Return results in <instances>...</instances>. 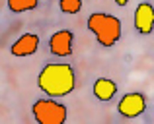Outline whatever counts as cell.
Returning a JSON list of instances; mask_svg holds the SVG:
<instances>
[{
  "mask_svg": "<svg viewBox=\"0 0 154 124\" xmlns=\"http://www.w3.org/2000/svg\"><path fill=\"white\" fill-rule=\"evenodd\" d=\"M146 109V97L139 91H133L127 93L125 97H121V101L117 103V111H119L121 117L125 118H137L144 113Z\"/></svg>",
  "mask_w": 154,
  "mask_h": 124,
  "instance_id": "obj_4",
  "label": "cell"
},
{
  "mask_svg": "<svg viewBox=\"0 0 154 124\" xmlns=\"http://www.w3.org/2000/svg\"><path fill=\"white\" fill-rule=\"evenodd\" d=\"M39 4V0H8V8L14 14H22V12L35 10Z\"/></svg>",
  "mask_w": 154,
  "mask_h": 124,
  "instance_id": "obj_9",
  "label": "cell"
},
{
  "mask_svg": "<svg viewBox=\"0 0 154 124\" xmlns=\"http://www.w3.org/2000/svg\"><path fill=\"white\" fill-rule=\"evenodd\" d=\"M115 4H117V6H127L129 0H115Z\"/></svg>",
  "mask_w": 154,
  "mask_h": 124,
  "instance_id": "obj_11",
  "label": "cell"
},
{
  "mask_svg": "<svg viewBox=\"0 0 154 124\" xmlns=\"http://www.w3.org/2000/svg\"><path fill=\"white\" fill-rule=\"evenodd\" d=\"M135 29L140 35H148L154 31V8L148 2H140L135 10Z\"/></svg>",
  "mask_w": 154,
  "mask_h": 124,
  "instance_id": "obj_7",
  "label": "cell"
},
{
  "mask_svg": "<svg viewBox=\"0 0 154 124\" xmlns=\"http://www.w3.org/2000/svg\"><path fill=\"white\" fill-rule=\"evenodd\" d=\"M37 85L45 95L53 99L66 97L68 93L74 91L76 76L70 64L66 62H51L43 66V70L37 76Z\"/></svg>",
  "mask_w": 154,
  "mask_h": 124,
  "instance_id": "obj_1",
  "label": "cell"
},
{
  "mask_svg": "<svg viewBox=\"0 0 154 124\" xmlns=\"http://www.w3.org/2000/svg\"><path fill=\"white\" fill-rule=\"evenodd\" d=\"M88 29L96 35V41L102 47H113L121 39V22L111 14L96 12L88 18Z\"/></svg>",
  "mask_w": 154,
  "mask_h": 124,
  "instance_id": "obj_2",
  "label": "cell"
},
{
  "mask_svg": "<svg viewBox=\"0 0 154 124\" xmlns=\"http://www.w3.org/2000/svg\"><path fill=\"white\" fill-rule=\"evenodd\" d=\"M59 8L64 14H78L82 10V0H59Z\"/></svg>",
  "mask_w": 154,
  "mask_h": 124,
  "instance_id": "obj_10",
  "label": "cell"
},
{
  "mask_svg": "<svg viewBox=\"0 0 154 124\" xmlns=\"http://www.w3.org/2000/svg\"><path fill=\"white\" fill-rule=\"evenodd\" d=\"M117 93V83L109 78H98L94 82V95L100 101H111Z\"/></svg>",
  "mask_w": 154,
  "mask_h": 124,
  "instance_id": "obj_8",
  "label": "cell"
},
{
  "mask_svg": "<svg viewBox=\"0 0 154 124\" xmlns=\"http://www.w3.org/2000/svg\"><path fill=\"white\" fill-rule=\"evenodd\" d=\"M31 113H33V118L37 124H64L68 117L66 107L55 101L53 97L35 101L31 107Z\"/></svg>",
  "mask_w": 154,
  "mask_h": 124,
  "instance_id": "obj_3",
  "label": "cell"
},
{
  "mask_svg": "<svg viewBox=\"0 0 154 124\" xmlns=\"http://www.w3.org/2000/svg\"><path fill=\"white\" fill-rule=\"evenodd\" d=\"M72 43H74V33L70 29L55 31L49 39L51 54H55V56H70L72 54Z\"/></svg>",
  "mask_w": 154,
  "mask_h": 124,
  "instance_id": "obj_5",
  "label": "cell"
},
{
  "mask_svg": "<svg viewBox=\"0 0 154 124\" xmlns=\"http://www.w3.org/2000/svg\"><path fill=\"white\" fill-rule=\"evenodd\" d=\"M37 49H39V37L35 33H23L12 43L10 53H12V56L22 58V56H31V54H35Z\"/></svg>",
  "mask_w": 154,
  "mask_h": 124,
  "instance_id": "obj_6",
  "label": "cell"
}]
</instances>
